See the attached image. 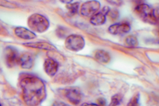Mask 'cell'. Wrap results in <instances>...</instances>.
<instances>
[{
    "instance_id": "obj_2",
    "label": "cell",
    "mask_w": 159,
    "mask_h": 106,
    "mask_svg": "<svg viewBox=\"0 0 159 106\" xmlns=\"http://www.w3.org/2000/svg\"><path fill=\"white\" fill-rule=\"evenodd\" d=\"M134 11L143 22L153 25L158 24V16L155 13V10L146 3H141L137 4Z\"/></svg>"
},
{
    "instance_id": "obj_9",
    "label": "cell",
    "mask_w": 159,
    "mask_h": 106,
    "mask_svg": "<svg viewBox=\"0 0 159 106\" xmlns=\"http://www.w3.org/2000/svg\"><path fill=\"white\" fill-rule=\"evenodd\" d=\"M59 69V63L56 61L49 58L44 61V70L45 73L50 77H53Z\"/></svg>"
},
{
    "instance_id": "obj_25",
    "label": "cell",
    "mask_w": 159,
    "mask_h": 106,
    "mask_svg": "<svg viewBox=\"0 0 159 106\" xmlns=\"http://www.w3.org/2000/svg\"><path fill=\"white\" fill-rule=\"evenodd\" d=\"M0 105H2V104H0Z\"/></svg>"
},
{
    "instance_id": "obj_3",
    "label": "cell",
    "mask_w": 159,
    "mask_h": 106,
    "mask_svg": "<svg viewBox=\"0 0 159 106\" xmlns=\"http://www.w3.org/2000/svg\"><path fill=\"white\" fill-rule=\"evenodd\" d=\"M27 25L32 32L44 33L49 29L50 23L46 16L35 13L29 16L27 19Z\"/></svg>"
},
{
    "instance_id": "obj_11",
    "label": "cell",
    "mask_w": 159,
    "mask_h": 106,
    "mask_svg": "<svg viewBox=\"0 0 159 106\" xmlns=\"http://www.w3.org/2000/svg\"><path fill=\"white\" fill-rule=\"evenodd\" d=\"M23 45L29 48H33V49H38L44 50H57L56 47L54 46L53 44L44 42H29L25 43Z\"/></svg>"
},
{
    "instance_id": "obj_7",
    "label": "cell",
    "mask_w": 159,
    "mask_h": 106,
    "mask_svg": "<svg viewBox=\"0 0 159 106\" xmlns=\"http://www.w3.org/2000/svg\"><path fill=\"white\" fill-rule=\"evenodd\" d=\"M64 95L70 103L78 105L81 101V93L77 87H69L64 90Z\"/></svg>"
},
{
    "instance_id": "obj_16",
    "label": "cell",
    "mask_w": 159,
    "mask_h": 106,
    "mask_svg": "<svg viewBox=\"0 0 159 106\" xmlns=\"http://www.w3.org/2000/svg\"><path fill=\"white\" fill-rule=\"evenodd\" d=\"M126 45L129 47H136L138 46V40L137 38L134 36H128L125 40Z\"/></svg>"
},
{
    "instance_id": "obj_15",
    "label": "cell",
    "mask_w": 159,
    "mask_h": 106,
    "mask_svg": "<svg viewBox=\"0 0 159 106\" xmlns=\"http://www.w3.org/2000/svg\"><path fill=\"white\" fill-rule=\"evenodd\" d=\"M79 7H80V4H79V2H71L66 5V8L68 10V15L70 16H73L77 15L79 12Z\"/></svg>"
},
{
    "instance_id": "obj_14",
    "label": "cell",
    "mask_w": 159,
    "mask_h": 106,
    "mask_svg": "<svg viewBox=\"0 0 159 106\" xmlns=\"http://www.w3.org/2000/svg\"><path fill=\"white\" fill-rule=\"evenodd\" d=\"M94 58L98 62L102 64L108 63L111 60L109 54L103 50H98L96 51L94 54Z\"/></svg>"
},
{
    "instance_id": "obj_19",
    "label": "cell",
    "mask_w": 159,
    "mask_h": 106,
    "mask_svg": "<svg viewBox=\"0 0 159 106\" xmlns=\"http://www.w3.org/2000/svg\"><path fill=\"white\" fill-rule=\"evenodd\" d=\"M111 19L112 20H116L119 18L120 16V12L117 9H110L108 15Z\"/></svg>"
},
{
    "instance_id": "obj_5",
    "label": "cell",
    "mask_w": 159,
    "mask_h": 106,
    "mask_svg": "<svg viewBox=\"0 0 159 106\" xmlns=\"http://www.w3.org/2000/svg\"><path fill=\"white\" fill-rule=\"evenodd\" d=\"M101 3L97 0H89L83 3L79 12L83 16L90 17L98 11L101 8Z\"/></svg>"
},
{
    "instance_id": "obj_24",
    "label": "cell",
    "mask_w": 159,
    "mask_h": 106,
    "mask_svg": "<svg viewBox=\"0 0 159 106\" xmlns=\"http://www.w3.org/2000/svg\"><path fill=\"white\" fill-rule=\"evenodd\" d=\"M60 2L63 3H66V4H67V3H71L73 2V0H60Z\"/></svg>"
},
{
    "instance_id": "obj_22",
    "label": "cell",
    "mask_w": 159,
    "mask_h": 106,
    "mask_svg": "<svg viewBox=\"0 0 159 106\" xmlns=\"http://www.w3.org/2000/svg\"><path fill=\"white\" fill-rule=\"evenodd\" d=\"M110 8L109 6H104L102 8V10H101V12L102 13V14H104V15H105V16H107V15H108V13H109V10H110Z\"/></svg>"
},
{
    "instance_id": "obj_4",
    "label": "cell",
    "mask_w": 159,
    "mask_h": 106,
    "mask_svg": "<svg viewBox=\"0 0 159 106\" xmlns=\"http://www.w3.org/2000/svg\"><path fill=\"white\" fill-rule=\"evenodd\" d=\"M85 40L78 34H71L68 36L65 40V47L66 49L72 52H79L84 49Z\"/></svg>"
},
{
    "instance_id": "obj_12",
    "label": "cell",
    "mask_w": 159,
    "mask_h": 106,
    "mask_svg": "<svg viewBox=\"0 0 159 106\" xmlns=\"http://www.w3.org/2000/svg\"><path fill=\"white\" fill-rule=\"evenodd\" d=\"M19 64L23 69L30 70L34 66V58L30 53L22 54L19 58Z\"/></svg>"
},
{
    "instance_id": "obj_13",
    "label": "cell",
    "mask_w": 159,
    "mask_h": 106,
    "mask_svg": "<svg viewBox=\"0 0 159 106\" xmlns=\"http://www.w3.org/2000/svg\"><path fill=\"white\" fill-rule=\"evenodd\" d=\"M106 16L101 12H97L90 16V23L94 26H101L106 22Z\"/></svg>"
},
{
    "instance_id": "obj_21",
    "label": "cell",
    "mask_w": 159,
    "mask_h": 106,
    "mask_svg": "<svg viewBox=\"0 0 159 106\" xmlns=\"http://www.w3.org/2000/svg\"><path fill=\"white\" fill-rule=\"evenodd\" d=\"M107 3L114 6H121L123 4V0H106Z\"/></svg>"
},
{
    "instance_id": "obj_6",
    "label": "cell",
    "mask_w": 159,
    "mask_h": 106,
    "mask_svg": "<svg viewBox=\"0 0 159 106\" xmlns=\"http://www.w3.org/2000/svg\"><path fill=\"white\" fill-rule=\"evenodd\" d=\"M4 58L6 66L8 67H13L19 64L20 56L15 48L8 46L4 50Z\"/></svg>"
},
{
    "instance_id": "obj_10",
    "label": "cell",
    "mask_w": 159,
    "mask_h": 106,
    "mask_svg": "<svg viewBox=\"0 0 159 106\" xmlns=\"http://www.w3.org/2000/svg\"><path fill=\"white\" fill-rule=\"evenodd\" d=\"M15 35L23 40H33L36 37L35 33L23 27H17L15 29Z\"/></svg>"
},
{
    "instance_id": "obj_20",
    "label": "cell",
    "mask_w": 159,
    "mask_h": 106,
    "mask_svg": "<svg viewBox=\"0 0 159 106\" xmlns=\"http://www.w3.org/2000/svg\"><path fill=\"white\" fill-rule=\"evenodd\" d=\"M139 94L136 95L135 96H134L130 102L128 104V105H139Z\"/></svg>"
},
{
    "instance_id": "obj_17",
    "label": "cell",
    "mask_w": 159,
    "mask_h": 106,
    "mask_svg": "<svg viewBox=\"0 0 159 106\" xmlns=\"http://www.w3.org/2000/svg\"><path fill=\"white\" fill-rule=\"evenodd\" d=\"M0 6L4 7V8H11V9L17 8V6L15 4V3H12L9 1H7V0H0Z\"/></svg>"
},
{
    "instance_id": "obj_1",
    "label": "cell",
    "mask_w": 159,
    "mask_h": 106,
    "mask_svg": "<svg viewBox=\"0 0 159 106\" xmlns=\"http://www.w3.org/2000/svg\"><path fill=\"white\" fill-rule=\"evenodd\" d=\"M23 98L27 105H39L45 100L47 96L46 86L40 78L26 76L20 82Z\"/></svg>"
},
{
    "instance_id": "obj_18",
    "label": "cell",
    "mask_w": 159,
    "mask_h": 106,
    "mask_svg": "<svg viewBox=\"0 0 159 106\" xmlns=\"http://www.w3.org/2000/svg\"><path fill=\"white\" fill-rule=\"evenodd\" d=\"M122 101V97L120 95H116L111 98L110 105H119Z\"/></svg>"
},
{
    "instance_id": "obj_8",
    "label": "cell",
    "mask_w": 159,
    "mask_h": 106,
    "mask_svg": "<svg viewBox=\"0 0 159 106\" xmlns=\"http://www.w3.org/2000/svg\"><path fill=\"white\" fill-rule=\"evenodd\" d=\"M131 27L129 23H115L111 25L108 28V32L112 35H124L130 32Z\"/></svg>"
},
{
    "instance_id": "obj_23",
    "label": "cell",
    "mask_w": 159,
    "mask_h": 106,
    "mask_svg": "<svg viewBox=\"0 0 159 106\" xmlns=\"http://www.w3.org/2000/svg\"><path fill=\"white\" fill-rule=\"evenodd\" d=\"M98 104L99 105H105L106 104V101L105 99L103 98H100L98 100Z\"/></svg>"
}]
</instances>
